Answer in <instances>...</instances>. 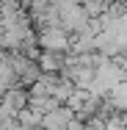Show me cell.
Segmentation results:
<instances>
[{
	"label": "cell",
	"mask_w": 127,
	"mask_h": 130,
	"mask_svg": "<svg viewBox=\"0 0 127 130\" xmlns=\"http://www.w3.org/2000/svg\"><path fill=\"white\" fill-rule=\"evenodd\" d=\"M44 44L52 47V50H58V47H64V36H61L58 30H50V33L44 36Z\"/></svg>",
	"instance_id": "6da1fadb"
}]
</instances>
